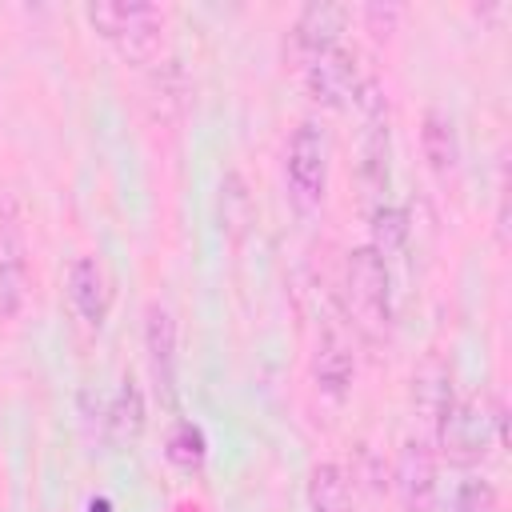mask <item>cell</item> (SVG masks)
<instances>
[{
	"label": "cell",
	"mask_w": 512,
	"mask_h": 512,
	"mask_svg": "<svg viewBox=\"0 0 512 512\" xmlns=\"http://www.w3.org/2000/svg\"><path fill=\"white\" fill-rule=\"evenodd\" d=\"M364 16L372 20V36H388L392 32V24L400 20V8H380V4H372V8H364Z\"/></svg>",
	"instance_id": "cell-19"
},
{
	"label": "cell",
	"mask_w": 512,
	"mask_h": 512,
	"mask_svg": "<svg viewBox=\"0 0 512 512\" xmlns=\"http://www.w3.org/2000/svg\"><path fill=\"white\" fill-rule=\"evenodd\" d=\"M392 488L404 512H432L440 496V472H436V448L428 436H404L396 448Z\"/></svg>",
	"instance_id": "cell-5"
},
{
	"label": "cell",
	"mask_w": 512,
	"mask_h": 512,
	"mask_svg": "<svg viewBox=\"0 0 512 512\" xmlns=\"http://www.w3.org/2000/svg\"><path fill=\"white\" fill-rule=\"evenodd\" d=\"M304 72V88L316 104L324 108H344L348 100H356V88H360V64H356V52L344 48V44H332L316 56H308L300 64Z\"/></svg>",
	"instance_id": "cell-6"
},
{
	"label": "cell",
	"mask_w": 512,
	"mask_h": 512,
	"mask_svg": "<svg viewBox=\"0 0 512 512\" xmlns=\"http://www.w3.org/2000/svg\"><path fill=\"white\" fill-rule=\"evenodd\" d=\"M404 240H408V216H404V208L380 200L372 208V248L388 260V256H396L404 248Z\"/></svg>",
	"instance_id": "cell-17"
},
{
	"label": "cell",
	"mask_w": 512,
	"mask_h": 512,
	"mask_svg": "<svg viewBox=\"0 0 512 512\" xmlns=\"http://www.w3.org/2000/svg\"><path fill=\"white\" fill-rule=\"evenodd\" d=\"M144 416H148V408H144V392L136 388L132 376H124L120 388H116L112 400H108V412H104L108 440H112V444H136L140 432H144Z\"/></svg>",
	"instance_id": "cell-13"
},
{
	"label": "cell",
	"mask_w": 512,
	"mask_h": 512,
	"mask_svg": "<svg viewBox=\"0 0 512 512\" xmlns=\"http://www.w3.org/2000/svg\"><path fill=\"white\" fill-rule=\"evenodd\" d=\"M456 392H452V368L440 360V356H428L416 372H412V408L420 412V420L428 424V432L436 436L440 420L448 416ZM428 436V440H432Z\"/></svg>",
	"instance_id": "cell-11"
},
{
	"label": "cell",
	"mask_w": 512,
	"mask_h": 512,
	"mask_svg": "<svg viewBox=\"0 0 512 512\" xmlns=\"http://www.w3.org/2000/svg\"><path fill=\"white\" fill-rule=\"evenodd\" d=\"M308 512H352V480L344 464L320 460L308 472Z\"/></svg>",
	"instance_id": "cell-15"
},
{
	"label": "cell",
	"mask_w": 512,
	"mask_h": 512,
	"mask_svg": "<svg viewBox=\"0 0 512 512\" xmlns=\"http://www.w3.org/2000/svg\"><path fill=\"white\" fill-rule=\"evenodd\" d=\"M88 24L132 64H152L164 48V12L156 4H120L100 0L84 8Z\"/></svg>",
	"instance_id": "cell-3"
},
{
	"label": "cell",
	"mask_w": 512,
	"mask_h": 512,
	"mask_svg": "<svg viewBox=\"0 0 512 512\" xmlns=\"http://www.w3.org/2000/svg\"><path fill=\"white\" fill-rule=\"evenodd\" d=\"M316 384L328 392V396H344V388L352 384L356 376V360H352V348L340 332H324L320 344H316Z\"/></svg>",
	"instance_id": "cell-14"
},
{
	"label": "cell",
	"mask_w": 512,
	"mask_h": 512,
	"mask_svg": "<svg viewBox=\"0 0 512 512\" xmlns=\"http://www.w3.org/2000/svg\"><path fill=\"white\" fill-rule=\"evenodd\" d=\"M144 356L160 404L176 408V320L160 300L144 308Z\"/></svg>",
	"instance_id": "cell-7"
},
{
	"label": "cell",
	"mask_w": 512,
	"mask_h": 512,
	"mask_svg": "<svg viewBox=\"0 0 512 512\" xmlns=\"http://www.w3.org/2000/svg\"><path fill=\"white\" fill-rule=\"evenodd\" d=\"M420 152L436 176H452L460 164V136L444 108H428L420 120Z\"/></svg>",
	"instance_id": "cell-12"
},
{
	"label": "cell",
	"mask_w": 512,
	"mask_h": 512,
	"mask_svg": "<svg viewBox=\"0 0 512 512\" xmlns=\"http://www.w3.org/2000/svg\"><path fill=\"white\" fill-rule=\"evenodd\" d=\"M168 460L176 464V468H184V472H196V468H204V460H208V440H204V428L200 424H192V420H176L172 424V432H168Z\"/></svg>",
	"instance_id": "cell-16"
},
{
	"label": "cell",
	"mask_w": 512,
	"mask_h": 512,
	"mask_svg": "<svg viewBox=\"0 0 512 512\" xmlns=\"http://www.w3.org/2000/svg\"><path fill=\"white\" fill-rule=\"evenodd\" d=\"M344 304H348L352 324L372 344H380V340L392 336V320H396V308H392V276H388V260L372 244L352 248L348 260H344Z\"/></svg>",
	"instance_id": "cell-1"
},
{
	"label": "cell",
	"mask_w": 512,
	"mask_h": 512,
	"mask_svg": "<svg viewBox=\"0 0 512 512\" xmlns=\"http://www.w3.org/2000/svg\"><path fill=\"white\" fill-rule=\"evenodd\" d=\"M284 176L300 208H320L324 188H328V140L316 120L296 124L288 152H284Z\"/></svg>",
	"instance_id": "cell-4"
},
{
	"label": "cell",
	"mask_w": 512,
	"mask_h": 512,
	"mask_svg": "<svg viewBox=\"0 0 512 512\" xmlns=\"http://www.w3.org/2000/svg\"><path fill=\"white\" fill-rule=\"evenodd\" d=\"M496 508H500L496 484L484 476H464L448 492V512H496Z\"/></svg>",
	"instance_id": "cell-18"
},
{
	"label": "cell",
	"mask_w": 512,
	"mask_h": 512,
	"mask_svg": "<svg viewBox=\"0 0 512 512\" xmlns=\"http://www.w3.org/2000/svg\"><path fill=\"white\" fill-rule=\"evenodd\" d=\"M28 280H32V272H28V244H24L16 212L8 208V216L0 220V316L4 320H12L24 308Z\"/></svg>",
	"instance_id": "cell-8"
},
{
	"label": "cell",
	"mask_w": 512,
	"mask_h": 512,
	"mask_svg": "<svg viewBox=\"0 0 512 512\" xmlns=\"http://www.w3.org/2000/svg\"><path fill=\"white\" fill-rule=\"evenodd\" d=\"M432 440L444 448V456L452 464H464V468L480 464L504 444V404L496 396H488V392L452 400V408L440 420Z\"/></svg>",
	"instance_id": "cell-2"
},
{
	"label": "cell",
	"mask_w": 512,
	"mask_h": 512,
	"mask_svg": "<svg viewBox=\"0 0 512 512\" xmlns=\"http://www.w3.org/2000/svg\"><path fill=\"white\" fill-rule=\"evenodd\" d=\"M344 24H348V8H340V4H308V8H300V16L292 20V32H288L292 36V52L300 56V64L308 56L340 44Z\"/></svg>",
	"instance_id": "cell-10"
},
{
	"label": "cell",
	"mask_w": 512,
	"mask_h": 512,
	"mask_svg": "<svg viewBox=\"0 0 512 512\" xmlns=\"http://www.w3.org/2000/svg\"><path fill=\"white\" fill-rule=\"evenodd\" d=\"M68 304L72 312L88 324V328H100L108 320V308H112V280L104 272V264L96 256H76L68 264Z\"/></svg>",
	"instance_id": "cell-9"
}]
</instances>
